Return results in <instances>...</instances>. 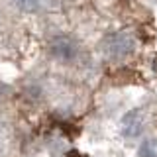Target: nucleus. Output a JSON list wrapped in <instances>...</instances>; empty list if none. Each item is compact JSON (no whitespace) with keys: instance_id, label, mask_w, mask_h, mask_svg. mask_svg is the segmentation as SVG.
I'll return each mask as SVG.
<instances>
[{"instance_id":"obj_1","label":"nucleus","mask_w":157,"mask_h":157,"mask_svg":"<svg viewBox=\"0 0 157 157\" xmlns=\"http://www.w3.org/2000/svg\"><path fill=\"white\" fill-rule=\"evenodd\" d=\"M134 49V37L128 32H116L110 33L104 39V51L110 57H126Z\"/></svg>"},{"instance_id":"obj_2","label":"nucleus","mask_w":157,"mask_h":157,"mask_svg":"<svg viewBox=\"0 0 157 157\" xmlns=\"http://www.w3.org/2000/svg\"><path fill=\"white\" fill-rule=\"evenodd\" d=\"M144 128H145V114L140 110V108L130 110L128 114H124V118H122V122H120L122 136L130 137V140L140 137L141 134H144Z\"/></svg>"},{"instance_id":"obj_3","label":"nucleus","mask_w":157,"mask_h":157,"mask_svg":"<svg viewBox=\"0 0 157 157\" xmlns=\"http://www.w3.org/2000/svg\"><path fill=\"white\" fill-rule=\"evenodd\" d=\"M49 49L59 61H73L78 53V45L73 37L69 36H55L49 43Z\"/></svg>"},{"instance_id":"obj_4","label":"nucleus","mask_w":157,"mask_h":157,"mask_svg":"<svg viewBox=\"0 0 157 157\" xmlns=\"http://www.w3.org/2000/svg\"><path fill=\"white\" fill-rule=\"evenodd\" d=\"M137 157H157V140L147 137L137 147Z\"/></svg>"},{"instance_id":"obj_5","label":"nucleus","mask_w":157,"mask_h":157,"mask_svg":"<svg viewBox=\"0 0 157 157\" xmlns=\"http://www.w3.org/2000/svg\"><path fill=\"white\" fill-rule=\"evenodd\" d=\"M16 6L22 10V12H36V10H39V0H12Z\"/></svg>"}]
</instances>
